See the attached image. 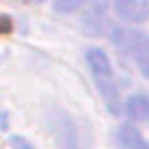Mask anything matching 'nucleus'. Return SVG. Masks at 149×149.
I'll return each instance as SVG.
<instances>
[{
  "label": "nucleus",
  "instance_id": "f257e3e1",
  "mask_svg": "<svg viewBox=\"0 0 149 149\" xmlns=\"http://www.w3.org/2000/svg\"><path fill=\"white\" fill-rule=\"evenodd\" d=\"M85 60L92 70L94 83L98 87V94L102 96L109 113L119 117L121 96H119V87H117V81H115V74H113V64H111L109 56H107V51L100 49V47H90L85 51Z\"/></svg>",
  "mask_w": 149,
  "mask_h": 149
},
{
  "label": "nucleus",
  "instance_id": "f03ea898",
  "mask_svg": "<svg viewBox=\"0 0 149 149\" xmlns=\"http://www.w3.org/2000/svg\"><path fill=\"white\" fill-rule=\"evenodd\" d=\"M115 15L130 24H143L149 17V2L147 0H117L113 4Z\"/></svg>",
  "mask_w": 149,
  "mask_h": 149
},
{
  "label": "nucleus",
  "instance_id": "7ed1b4c3",
  "mask_svg": "<svg viewBox=\"0 0 149 149\" xmlns=\"http://www.w3.org/2000/svg\"><path fill=\"white\" fill-rule=\"evenodd\" d=\"M124 111L128 119L136 121V124H149V96L147 94H132L128 96Z\"/></svg>",
  "mask_w": 149,
  "mask_h": 149
},
{
  "label": "nucleus",
  "instance_id": "20e7f679",
  "mask_svg": "<svg viewBox=\"0 0 149 149\" xmlns=\"http://www.w3.org/2000/svg\"><path fill=\"white\" fill-rule=\"evenodd\" d=\"M117 143L124 149H149V141L132 124H121L117 128Z\"/></svg>",
  "mask_w": 149,
  "mask_h": 149
},
{
  "label": "nucleus",
  "instance_id": "39448f33",
  "mask_svg": "<svg viewBox=\"0 0 149 149\" xmlns=\"http://www.w3.org/2000/svg\"><path fill=\"white\" fill-rule=\"evenodd\" d=\"M132 58H134V62H136L139 72L149 79V36L141 34V38L136 40V45H134V49H132Z\"/></svg>",
  "mask_w": 149,
  "mask_h": 149
},
{
  "label": "nucleus",
  "instance_id": "423d86ee",
  "mask_svg": "<svg viewBox=\"0 0 149 149\" xmlns=\"http://www.w3.org/2000/svg\"><path fill=\"white\" fill-rule=\"evenodd\" d=\"M9 145L13 149H34V145H32L26 136H22V134H13V136H9Z\"/></svg>",
  "mask_w": 149,
  "mask_h": 149
},
{
  "label": "nucleus",
  "instance_id": "0eeeda50",
  "mask_svg": "<svg viewBox=\"0 0 149 149\" xmlns=\"http://www.w3.org/2000/svg\"><path fill=\"white\" fill-rule=\"evenodd\" d=\"M81 6L83 4L77 2V0H72V2H53V9L58 13H72V11H79Z\"/></svg>",
  "mask_w": 149,
  "mask_h": 149
},
{
  "label": "nucleus",
  "instance_id": "6e6552de",
  "mask_svg": "<svg viewBox=\"0 0 149 149\" xmlns=\"http://www.w3.org/2000/svg\"><path fill=\"white\" fill-rule=\"evenodd\" d=\"M0 22H2V32H4V34H9V32H11V19H9V15H2V17H0Z\"/></svg>",
  "mask_w": 149,
  "mask_h": 149
}]
</instances>
